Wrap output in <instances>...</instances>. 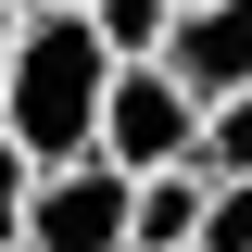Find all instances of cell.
<instances>
[{
	"mask_svg": "<svg viewBox=\"0 0 252 252\" xmlns=\"http://www.w3.org/2000/svg\"><path fill=\"white\" fill-rule=\"evenodd\" d=\"M101 101H114V51H101V26L76 13V0L26 13V26H13V76H0V126H13V152H26L38 177L101 164Z\"/></svg>",
	"mask_w": 252,
	"mask_h": 252,
	"instance_id": "1",
	"label": "cell"
},
{
	"mask_svg": "<svg viewBox=\"0 0 252 252\" xmlns=\"http://www.w3.org/2000/svg\"><path fill=\"white\" fill-rule=\"evenodd\" d=\"M189 152H202V101H189L164 63H126L114 101H101V164H114V177H177Z\"/></svg>",
	"mask_w": 252,
	"mask_h": 252,
	"instance_id": "2",
	"label": "cell"
},
{
	"mask_svg": "<svg viewBox=\"0 0 252 252\" xmlns=\"http://www.w3.org/2000/svg\"><path fill=\"white\" fill-rule=\"evenodd\" d=\"M126 202H139V177L63 164V177H38V202H26V252H126Z\"/></svg>",
	"mask_w": 252,
	"mask_h": 252,
	"instance_id": "3",
	"label": "cell"
},
{
	"mask_svg": "<svg viewBox=\"0 0 252 252\" xmlns=\"http://www.w3.org/2000/svg\"><path fill=\"white\" fill-rule=\"evenodd\" d=\"M164 76H177L202 114H215V101H252V0H202V13H177Z\"/></svg>",
	"mask_w": 252,
	"mask_h": 252,
	"instance_id": "4",
	"label": "cell"
},
{
	"mask_svg": "<svg viewBox=\"0 0 252 252\" xmlns=\"http://www.w3.org/2000/svg\"><path fill=\"white\" fill-rule=\"evenodd\" d=\"M202 215H215V177H202V164L139 177V202H126V252H202Z\"/></svg>",
	"mask_w": 252,
	"mask_h": 252,
	"instance_id": "5",
	"label": "cell"
},
{
	"mask_svg": "<svg viewBox=\"0 0 252 252\" xmlns=\"http://www.w3.org/2000/svg\"><path fill=\"white\" fill-rule=\"evenodd\" d=\"M89 26H101V51H114V76H126V63H164L177 0H89Z\"/></svg>",
	"mask_w": 252,
	"mask_h": 252,
	"instance_id": "6",
	"label": "cell"
},
{
	"mask_svg": "<svg viewBox=\"0 0 252 252\" xmlns=\"http://www.w3.org/2000/svg\"><path fill=\"white\" fill-rule=\"evenodd\" d=\"M189 164H202L215 189H240V177H252V101H215V114H202V152H189Z\"/></svg>",
	"mask_w": 252,
	"mask_h": 252,
	"instance_id": "7",
	"label": "cell"
},
{
	"mask_svg": "<svg viewBox=\"0 0 252 252\" xmlns=\"http://www.w3.org/2000/svg\"><path fill=\"white\" fill-rule=\"evenodd\" d=\"M26 202H38V164L13 152V126H0V252H26Z\"/></svg>",
	"mask_w": 252,
	"mask_h": 252,
	"instance_id": "8",
	"label": "cell"
},
{
	"mask_svg": "<svg viewBox=\"0 0 252 252\" xmlns=\"http://www.w3.org/2000/svg\"><path fill=\"white\" fill-rule=\"evenodd\" d=\"M202 252H252V177L215 189V215H202Z\"/></svg>",
	"mask_w": 252,
	"mask_h": 252,
	"instance_id": "9",
	"label": "cell"
},
{
	"mask_svg": "<svg viewBox=\"0 0 252 252\" xmlns=\"http://www.w3.org/2000/svg\"><path fill=\"white\" fill-rule=\"evenodd\" d=\"M13 26H26V0H0V76H13Z\"/></svg>",
	"mask_w": 252,
	"mask_h": 252,
	"instance_id": "10",
	"label": "cell"
},
{
	"mask_svg": "<svg viewBox=\"0 0 252 252\" xmlns=\"http://www.w3.org/2000/svg\"><path fill=\"white\" fill-rule=\"evenodd\" d=\"M76 13H89V0H76Z\"/></svg>",
	"mask_w": 252,
	"mask_h": 252,
	"instance_id": "11",
	"label": "cell"
}]
</instances>
